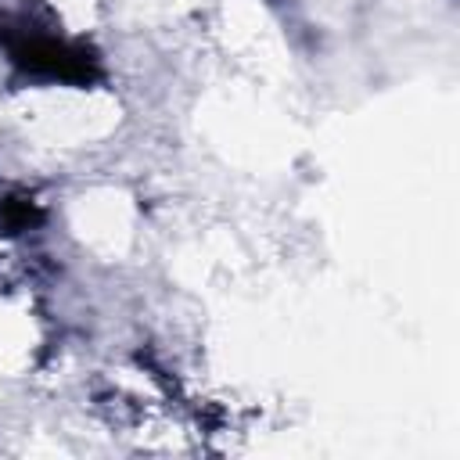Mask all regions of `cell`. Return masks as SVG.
Returning <instances> with one entry per match:
<instances>
[{"instance_id":"6da1fadb","label":"cell","mask_w":460,"mask_h":460,"mask_svg":"<svg viewBox=\"0 0 460 460\" xmlns=\"http://www.w3.org/2000/svg\"><path fill=\"white\" fill-rule=\"evenodd\" d=\"M0 43L7 50V61L36 79H58V83H93L101 75V61L90 47L75 40H61L54 32H36L29 22H4Z\"/></svg>"},{"instance_id":"7a4b0ae2","label":"cell","mask_w":460,"mask_h":460,"mask_svg":"<svg viewBox=\"0 0 460 460\" xmlns=\"http://www.w3.org/2000/svg\"><path fill=\"white\" fill-rule=\"evenodd\" d=\"M0 219H4L7 230H29V226H36V223L43 219V212H40L36 201H29V198H7V201L0 205Z\"/></svg>"}]
</instances>
